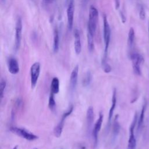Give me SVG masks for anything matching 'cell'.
Instances as JSON below:
<instances>
[{
	"label": "cell",
	"mask_w": 149,
	"mask_h": 149,
	"mask_svg": "<svg viewBox=\"0 0 149 149\" xmlns=\"http://www.w3.org/2000/svg\"><path fill=\"white\" fill-rule=\"evenodd\" d=\"M9 72L12 74H16L19 72V66L17 61L13 57L9 58L8 61Z\"/></svg>",
	"instance_id": "13"
},
{
	"label": "cell",
	"mask_w": 149,
	"mask_h": 149,
	"mask_svg": "<svg viewBox=\"0 0 149 149\" xmlns=\"http://www.w3.org/2000/svg\"><path fill=\"white\" fill-rule=\"evenodd\" d=\"M43 1L45 3H48V4L52 3L54 1V0H43Z\"/></svg>",
	"instance_id": "28"
},
{
	"label": "cell",
	"mask_w": 149,
	"mask_h": 149,
	"mask_svg": "<svg viewBox=\"0 0 149 149\" xmlns=\"http://www.w3.org/2000/svg\"><path fill=\"white\" fill-rule=\"evenodd\" d=\"M69 1H70V0H66V3H69Z\"/></svg>",
	"instance_id": "31"
},
{
	"label": "cell",
	"mask_w": 149,
	"mask_h": 149,
	"mask_svg": "<svg viewBox=\"0 0 149 149\" xmlns=\"http://www.w3.org/2000/svg\"><path fill=\"white\" fill-rule=\"evenodd\" d=\"M10 130L14 134L22 137L27 140L33 141L38 139V136L33 133L26 130L23 128L17 127H10Z\"/></svg>",
	"instance_id": "6"
},
{
	"label": "cell",
	"mask_w": 149,
	"mask_h": 149,
	"mask_svg": "<svg viewBox=\"0 0 149 149\" xmlns=\"http://www.w3.org/2000/svg\"><path fill=\"white\" fill-rule=\"evenodd\" d=\"M146 104L144 103L143 105L140 115L139 116V119L137 120V132L138 133H140L142 129L143 122H144V113H145V111H146Z\"/></svg>",
	"instance_id": "16"
},
{
	"label": "cell",
	"mask_w": 149,
	"mask_h": 149,
	"mask_svg": "<svg viewBox=\"0 0 149 149\" xmlns=\"http://www.w3.org/2000/svg\"><path fill=\"white\" fill-rule=\"evenodd\" d=\"M137 114L135 113L133 119L129 128V137L126 149H136V139L134 134V129L136 124L137 123Z\"/></svg>",
	"instance_id": "3"
},
{
	"label": "cell",
	"mask_w": 149,
	"mask_h": 149,
	"mask_svg": "<svg viewBox=\"0 0 149 149\" xmlns=\"http://www.w3.org/2000/svg\"><path fill=\"white\" fill-rule=\"evenodd\" d=\"M102 67L105 73H109L111 71V68L110 65L107 63V61H102Z\"/></svg>",
	"instance_id": "25"
},
{
	"label": "cell",
	"mask_w": 149,
	"mask_h": 149,
	"mask_svg": "<svg viewBox=\"0 0 149 149\" xmlns=\"http://www.w3.org/2000/svg\"><path fill=\"white\" fill-rule=\"evenodd\" d=\"M116 90L114 89L113 91V93H112V104H111V108L109 109V111L108 120V128H109L110 125H111L112 116H113V114L115 108L116 107Z\"/></svg>",
	"instance_id": "15"
},
{
	"label": "cell",
	"mask_w": 149,
	"mask_h": 149,
	"mask_svg": "<svg viewBox=\"0 0 149 149\" xmlns=\"http://www.w3.org/2000/svg\"><path fill=\"white\" fill-rule=\"evenodd\" d=\"M130 59L132 62V67L134 74L140 76L141 74V65L144 62L143 57L137 52H133L130 55Z\"/></svg>",
	"instance_id": "5"
},
{
	"label": "cell",
	"mask_w": 149,
	"mask_h": 149,
	"mask_svg": "<svg viewBox=\"0 0 149 149\" xmlns=\"http://www.w3.org/2000/svg\"><path fill=\"white\" fill-rule=\"evenodd\" d=\"M88 1H89V0H82L83 3L84 5H86V4L87 3V2H88Z\"/></svg>",
	"instance_id": "29"
},
{
	"label": "cell",
	"mask_w": 149,
	"mask_h": 149,
	"mask_svg": "<svg viewBox=\"0 0 149 149\" xmlns=\"http://www.w3.org/2000/svg\"><path fill=\"white\" fill-rule=\"evenodd\" d=\"M79 66L77 65L72 70L70 77V90L72 93H73L76 88L78 79Z\"/></svg>",
	"instance_id": "11"
},
{
	"label": "cell",
	"mask_w": 149,
	"mask_h": 149,
	"mask_svg": "<svg viewBox=\"0 0 149 149\" xmlns=\"http://www.w3.org/2000/svg\"><path fill=\"white\" fill-rule=\"evenodd\" d=\"M115 9H118L120 6L119 0H115Z\"/></svg>",
	"instance_id": "27"
},
{
	"label": "cell",
	"mask_w": 149,
	"mask_h": 149,
	"mask_svg": "<svg viewBox=\"0 0 149 149\" xmlns=\"http://www.w3.org/2000/svg\"><path fill=\"white\" fill-rule=\"evenodd\" d=\"M98 20V12L93 5L90 6L88 22L87 24V32L94 36Z\"/></svg>",
	"instance_id": "1"
},
{
	"label": "cell",
	"mask_w": 149,
	"mask_h": 149,
	"mask_svg": "<svg viewBox=\"0 0 149 149\" xmlns=\"http://www.w3.org/2000/svg\"><path fill=\"white\" fill-rule=\"evenodd\" d=\"M59 36L58 29L55 27L54 30V38H53V51L56 53L59 50Z\"/></svg>",
	"instance_id": "17"
},
{
	"label": "cell",
	"mask_w": 149,
	"mask_h": 149,
	"mask_svg": "<svg viewBox=\"0 0 149 149\" xmlns=\"http://www.w3.org/2000/svg\"><path fill=\"white\" fill-rule=\"evenodd\" d=\"M87 46L88 51L91 52L94 50V36L87 32Z\"/></svg>",
	"instance_id": "21"
},
{
	"label": "cell",
	"mask_w": 149,
	"mask_h": 149,
	"mask_svg": "<svg viewBox=\"0 0 149 149\" xmlns=\"http://www.w3.org/2000/svg\"><path fill=\"white\" fill-rule=\"evenodd\" d=\"M54 94L52 93H50L49 97V101H48V107L49 109L52 111L54 110L56 107V102L54 98Z\"/></svg>",
	"instance_id": "23"
},
{
	"label": "cell",
	"mask_w": 149,
	"mask_h": 149,
	"mask_svg": "<svg viewBox=\"0 0 149 149\" xmlns=\"http://www.w3.org/2000/svg\"><path fill=\"white\" fill-rule=\"evenodd\" d=\"M73 34L74 37V51L77 55H79L81 51V43L80 32L79 30L77 29H75L74 30Z\"/></svg>",
	"instance_id": "14"
},
{
	"label": "cell",
	"mask_w": 149,
	"mask_h": 149,
	"mask_svg": "<svg viewBox=\"0 0 149 149\" xmlns=\"http://www.w3.org/2000/svg\"><path fill=\"white\" fill-rule=\"evenodd\" d=\"M6 86V81L5 79H1L0 83V97L2 100L3 97V93Z\"/></svg>",
	"instance_id": "24"
},
{
	"label": "cell",
	"mask_w": 149,
	"mask_h": 149,
	"mask_svg": "<svg viewBox=\"0 0 149 149\" xmlns=\"http://www.w3.org/2000/svg\"><path fill=\"white\" fill-rule=\"evenodd\" d=\"M118 115L116 116L113 121V128H112V139L113 140H115L116 138L117 137L119 130H120V125L118 122Z\"/></svg>",
	"instance_id": "18"
},
{
	"label": "cell",
	"mask_w": 149,
	"mask_h": 149,
	"mask_svg": "<svg viewBox=\"0 0 149 149\" xmlns=\"http://www.w3.org/2000/svg\"><path fill=\"white\" fill-rule=\"evenodd\" d=\"M33 149H38V148H33Z\"/></svg>",
	"instance_id": "33"
},
{
	"label": "cell",
	"mask_w": 149,
	"mask_h": 149,
	"mask_svg": "<svg viewBox=\"0 0 149 149\" xmlns=\"http://www.w3.org/2000/svg\"><path fill=\"white\" fill-rule=\"evenodd\" d=\"M111 28L109 24L107 17L105 15H104L103 17V33H104V41L105 45L104 48V55L102 60L107 61V53L108 51V48L111 39Z\"/></svg>",
	"instance_id": "2"
},
{
	"label": "cell",
	"mask_w": 149,
	"mask_h": 149,
	"mask_svg": "<svg viewBox=\"0 0 149 149\" xmlns=\"http://www.w3.org/2000/svg\"><path fill=\"white\" fill-rule=\"evenodd\" d=\"M74 0H70L67 8V20H68V27L69 31H71L73 26L74 20Z\"/></svg>",
	"instance_id": "10"
},
{
	"label": "cell",
	"mask_w": 149,
	"mask_h": 149,
	"mask_svg": "<svg viewBox=\"0 0 149 149\" xmlns=\"http://www.w3.org/2000/svg\"><path fill=\"white\" fill-rule=\"evenodd\" d=\"M94 109L93 108L90 106L88 108L86 113V120H87V132L88 134L91 133L92 132L93 129V125L94 122Z\"/></svg>",
	"instance_id": "12"
},
{
	"label": "cell",
	"mask_w": 149,
	"mask_h": 149,
	"mask_svg": "<svg viewBox=\"0 0 149 149\" xmlns=\"http://www.w3.org/2000/svg\"><path fill=\"white\" fill-rule=\"evenodd\" d=\"M22 21L20 17H18L16 22L15 26V48L17 51L21 44L22 36Z\"/></svg>",
	"instance_id": "9"
},
{
	"label": "cell",
	"mask_w": 149,
	"mask_h": 149,
	"mask_svg": "<svg viewBox=\"0 0 149 149\" xmlns=\"http://www.w3.org/2000/svg\"><path fill=\"white\" fill-rule=\"evenodd\" d=\"M139 17L141 20H144L146 18V12L143 6H141L140 8Z\"/></svg>",
	"instance_id": "26"
},
{
	"label": "cell",
	"mask_w": 149,
	"mask_h": 149,
	"mask_svg": "<svg viewBox=\"0 0 149 149\" xmlns=\"http://www.w3.org/2000/svg\"><path fill=\"white\" fill-rule=\"evenodd\" d=\"M40 73V63L38 62L34 63L30 68L31 87L34 88L38 81Z\"/></svg>",
	"instance_id": "8"
},
{
	"label": "cell",
	"mask_w": 149,
	"mask_h": 149,
	"mask_svg": "<svg viewBox=\"0 0 149 149\" xmlns=\"http://www.w3.org/2000/svg\"><path fill=\"white\" fill-rule=\"evenodd\" d=\"M148 35H149V26H148Z\"/></svg>",
	"instance_id": "32"
},
{
	"label": "cell",
	"mask_w": 149,
	"mask_h": 149,
	"mask_svg": "<svg viewBox=\"0 0 149 149\" xmlns=\"http://www.w3.org/2000/svg\"><path fill=\"white\" fill-rule=\"evenodd\" d=\"M135 38V33L133 27H130L128 33V38H127V45L129 48H132L133 46Z\"/></svg>",
	"instance_id": "20"
},
{
	"label": "cell",
	"mask_w": 149,
	"mask_h": 149,
	"mask_svg": "<svg viewBox=\"0 0 149 149\" xmlns=\"http://www.w3.org/2000/svg\"><path fill=\"white\" fill-rule=\"evenodd\" d=\"M73 110V105L72 104H71L69 107V108L67 109L66 112L63 113L60 121L59 122V123L57 124V125L55 127V128L54 129V134L56 137L58 138L61 136V134H62V132L63 130V126H64L65 120L66 118L71 114Z\"/></svg>",
	"instance_id": "4"
},
{
	"label": "cell",
	"mask_w": 149,
	"mask_h": 149,
	"mask_svg": "<svg viewBox=\"0 0 149 149\" xmlns=\"http://www.w3.org/2000/svg\"><path fill=\"white\" fill-rule=\"evenodd\" d=\"M59 91V81L58 77H55L52 79L51 83V93L58 94Z\"/></svg>",
	"instance_id": "19"
},
{
	"label": "cell",
	"mask_w": 149,
	"mask_h": 149,
	"mask_svg": "<svg viewBox=\"0 0 149 149\" xmlns=\"http://www.w3.org/2000/svg\"><path fill=\"white\" fill-rule=\"evenodd\" d=\"M103 118H104V115L103 113L100 112L99 113V117L98 119L97 120L96 122L95 123L93 130H92V136L93 138V145L94 147L96 148L98 145V133L101 130L102 123L103 122Z\"/></svg>",
	"instance_id": "7"
},
{
	"label": "cell",
	"mask_w": 149,
	"mask_h": 149,
	"mask_svg": "<svg viewBox=\"0 0 149 149\" xmlns=\"http://www.w3.org/2000/svg\"><path fill=\"white\" fill-rule=\"evenodd\" d=\"M12 149H18V146H15Z\"/></svg>",
	"instance_id": "30"
},
{
	"label": "cell",
	"mask_w": 149,
	"mask_h": 149,
	"mask_svg": "<svg viewBox=\"0 0 149 149\" xmlns=\"http://www.w3.org/2000/svg\"><path fill=\"white\" fill-rule=\"evenodd\" d=\"M92 80V75L90 72H87L85 74L83 80V85L84 87H87L90 85Z\"/></svg>",
	"instance_id": "22"
}]
</instances>
